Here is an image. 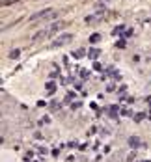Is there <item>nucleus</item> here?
I'll use <instances>...</instances> for the list:
<instances>
[{"label":"nucleus","mask_w":151,"mask_h":162,"mask_svg":"<svg viewBox=\"0 0 151 162\" xmlns=\"http://www.w3.org/2000/svg\"><path fill=\"white\" fill-rule=\"evenodd\" d=\"M97 56H99V51H95V49L90 51V58H97Z\"/></svg>","instance_id":"7"},{"label":"nucleus","mask_w":151,"mask_h":162,"mask_svg":"<svg viewBox=\"0 0 151 162\" xmlns=\"http://www.w3.org/2000/svg\"><path fill=\"white\" fill-rule=\"evenodd\" d=\"M129 145H131V147H140V145H142L140 138H136V136H131V138H129Z\"/></svg>","instance_id":"4"},{"label":"nucleus","mask_w":151,"mask_h":162,"mask_svg":"<svg viewBox=\"0 0 151 162\" xmlns=\"http://www.w3.org/2000/svg\"><path fill=\"white\" fill-rule=\"evenodd\" d=\"M99 39H101V36H99V34H93V36L90 37V41H91V43H97Z\"/></svg>","instance_id":"5"},{"label":"nucleus","mask_w":151,"mask_h":162,"mask_svg":"<svg viewBox=\"0 0 151 162\" xmlns=\"http://www.w3.org/2000/svg\"><path fill=\"white\" fill-rule=\"evenodd\" d=\"M64 24H65L64 21H58V22H54V24H50V26H47V28L36 32V34H34V41H41V39H45V37H52L58 30L64 28Z\"/></svg>","instance_id":"1"},{"label":"nucleus","mask_w":151,"mask_h":162,"mask_svg":"<svg viewBox=\"0 0 151 162\" xmlns=\"http://www.w3.org/2000/svg\"><path fill=\"white\" fill-rule=\"evenodd\" d=\"M19 52H21V51H17V49H15V51H11L10 58H19Z\"/></svg>","instance_id":"6"},{"label":"nucleus","mask_w":151,"mask_h":162,"mask_svg":"<svg viewBox=\"0 0 151 162\" xmlns=\"http://www.w3.org/2000/svg\"><path fill=\"white\" fill-rule=\"evenodd\" d=\"M71 39H73L71 34H62V36H58L52 41V47H62V45H67V43H71Z\"/></svg>","instance_id":"3"},{"label":"nucleus","mask_w":151,"mask_h":162,"mask_svg":"<svg viewBox=\"0 0 151 162\" xmlns=\"http://www.w3.org/2000/svg\"><path fill=\"white\" fill-rule=\"evenodd\" d=\"M13 2H17V0H4V2H2V4H4V6H11Z\"/></svg>","instance_id":"8"},{"label":"nucleus","mask_w":151,"mask_h":162,"mask_svg":"<svg viewBox=\"0 0 151 162\" xmlns=\"http://www.w3.org/2000/svg\"><path fill=\"white\" fill-rule=\"evenodd\" d=\"M75 56H84V51H75Z\"/></svg>","instance_id":"9"},{"label":"nucleus","mask_w":151,"mask_h":162,"mask_svg":"<svg viewBox=\"0 0 151 162\" xmlns=\"http://www.w3.org/2000/svg\"><path fill=\"white\" fill-rule=\"evenodd\" d=\"M54 15H56L54 9H43V11H39V13H34V15L30 17V21H45V19H52Z\"/></svg>","instance_id":"2"}]
</instances>
